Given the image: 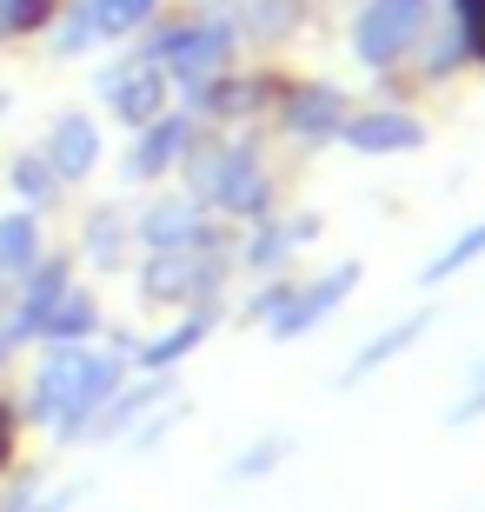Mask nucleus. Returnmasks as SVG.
Masks as SVG:
<instances>
[{
	"instance_id": "nucleus-1",
	"label": "nucleus",
	"mask_w": 485,
	"mask_h": 512,
	"mask_svg": "<svg viewBox=\"0 0 485 512\" xmlns=\"http://www.w3.org/2000/svg\"><path fill=\"white\" fill-rule=\"evenodd\" d=\"M426 27V0H366V14L353 27V54L366 67H392Z\"/></svg>"
},
{
	"instance_id": "nucleus-2",
	"label": "nucleus",
	"mask_w": 485,
	"mask_h": 512,
	"mask_svg": "<svg viewBox=\"0 0 485 512\" xmlns=\"http://www.w3.org/2000/svg\"><path fill=\"white\" fill-rule=\"evenodd\" d=\"M353 286H359V260H339L333 273H326V280H313L306 293L293 286V293H286V306L273 313V340L293 346L299 333H313L326 313H339V306H346V293H353Z\"/></svg>"
},
{
	"instance_id": "nucleus-3",
	"label": "nucleus",
	"mask_w": 485,
	"mask_h": 512,
	"mask_svg": "<svg viewBox=\"0 0 485 512\" xmlns=\"http://www.w3.org/2000/svg\"><path fill=\"white\" fill-rule=\"evenodd\" d=\"M226 54H233V34H226V27H173V34H160V47H153V60H160L173 80H187V87H206V80L226 67Z\"/></svg>"
},
{
	"instance_id": "nucleus-4",
	"label": "nucleus",
	"mask_w": 485,
	"mask_h": 512,
	"mask_svg": "<svg viewBox=\"0 0 485 512\" xmlns=\"http://www.w3.org/2000/svg\"><path fill=\"white\" fill-rule=\"evenodd\" d=\"M100 94L113 100V114L127 120V127H153V120L167 114V74L160 67H127V74H107Z\"/></svg>"
},
{
	"instance_id": "nucleus-5",
	"label": "nucleus",
	"mask_w": 485,
	"mask_h": 512,
	"mask_svg": "<svg viewBox=\"0 0 485 512\" xmlns=\"http://www.w3.org/2000/svg\"><path fill=\"white\" fill-rule=\"evenodd\" d=\"M339 140L353 153H412V147H426V127L412 114H359L339 127Z\"/></svg>"
},
{
	"instance_id": "nucleus-6",
	"label": "nucleus",
	"mask_w": 485,
	"mask_h": 512,
	"mask_svg": "<svg viewBox=\"0 0 485 512\" xmlns=\"http://www.w3.org/2000/svg\"><path fill=\"white\" fill-rule=\"evenodd\" d=\"M286 127L299 133V140H333L339 127H346V100H339V87H293L286 94Z\"/></svg>"
},
{
	"instance_id": "nucleus-7",
	"label": "nucleus",
	"mask_w": 485,
	"mask_h": 512,
	"mask_svg": "<svg viewBox=\"0 0 485 512\" xmlns=\"http://www.w3.org/2000/svg\"><path fill=\"white\" fill-rule=\"evenodd\" d=\"M100 160V133L87 114H67L54 127V140H47V167H54V180H87Z\"/></svg>"
},
{
	"instance_id": "nucleus-8",
	"label": "nucleus",
	"mask_w": 485,
	"mask_h": 512,
	"mask_svg": "<svg viewBox=\"0 0 485 512\" xmlns=\"http://www.w3.org/2000/svg\"><path fill=\"white\" fill-rule=\"evenodd\" d=\"M187 140H193V127L180 114H160L153 127H140V147H133V160H127V173L133 180H153V173H167L180 153H187Z\"/></svg>"
},
{
	"instance_id": "nucleus-9",
	"label": "nucleus",
	"mask_w": 485,
	"mask_h": 512,
	"mask_svg": "<svg viewBox=\"0 0 485 512\" xmlns=\"http://www.w3.org/2000/svg\"><path fill=\"white\" fill-rule=\"evenodd\" d=\"M140 240H147L153 253L200 247V213H193V200H153L147 220H140Z\"/></svg>"
},
{
	"instance_id": "nucleus-10",
	"label": "nucleus",
	"mask_w": 485,
	"mask_h": 512,
	"mask_svg": "<svg viewBox=\"0 0 485 512\" xmlns=\"http://www.w3.org/2000/svg\"><path fill=\"white\" fill-rule=\"evenodd\" d=\"M100 326V306H94V293L87 286H67L60 293V306L47 313V326H40V340H54V346H80L87 333Z\"/></svg>"
},
{
	"instance_id": "nucleus-11",
	"label": "nucleus",
	"mask_w": 485,
	"mask_h": 512,
	"mask_svg": "<svg viewBox=\"0 0 485 512\" xmlns=\"http://www.w3.org/2000/svg\"><path fill=\"white\" fill-rule=\"evenodd\" d=\"M426 326H432V313H406V320H399V326H386V333H379L373 346H359V353H353V366H346V386H353V380H366V373H379L386 360H399V353H406V346L419 340Z\"/></svg>"
},
{
	"instance_id": "nucleus-12",
	"label": "nucleus",
	"mask_w": 485,
	"mask_h": 512,
	"mask_svg": "<svg viewBox=\"0 0 485 512\" xmlns=\"http://www.w3.org/2000/svg\"><path fill=\"white\" fill-rule=\"evenodd\" d=\"M34 260H40V227L27 213H0V273L14 280V273H27Z\"/></svg>"
},
{
	"instance_id": "nucleus-13",
	"label": "nucleus",
	"mask_w": 485,
	"mask_h": 512,
	"mask_svg": "<svg viewBox=\"0 0 485 512\" xmlns=\"http://www.w3.org/2000/svg\"><path fill=\"white\" fill-rule=\"evenodd\" d=\"M206 333H213V313H193V320H180L173 333H160L153 346H140V360H147V366H173V360H187Z\"/></svg>"
},
{
	"instance_id": "nucleus-14",
	"label": "nucleus",
	"mask_w": 485,
	"mask_h": 512,
	"mask_svg": "<svg viewBox=\"0 0 485 512\" xmlns=\"http://www.w3.org/2000/svg\"><path fill=\"white\" fill-rule=\"evenodd\" d=\"M167 393H173V380H147V386H133V393L120 399V406H113V399H107V406H100V426H94V433H100V439H113V433H127L133 419L147 413L153 399H167Z\"/></svg>"
},
{
	"instance_id": "nucleus-15",
	"label": "nucleus",
	"mask_w": 485,
	"mask_h": 512,
	"mask_svg": "<svg viewBox=\"0 0 485 512\" xmlns=\"http://www.w3.org/2000/svg\"><path fill=\"white\" fill-rule=\"evenodd\" d=\"M479 253H485V220H479V227H466V233H459V240H452V247L439 253V260H426V273H419V280H426V286H446L452 273H466V266L479 260Z\"/></svg>"
},
{
	"instance_id": "nucleus-16",
	"label": "nucleus",
	"mask_w": 485,
	"mask_h": 512,
	"mask_svg": "<svg viewBox=\"0 0 485 512\" xmlns=\"http://www.w3.org/2000/svg\"><path fill=\"white\" fill-rule=\"evenodd\" d=\"M153 7H160V0H87V14H94L100 34H127V27H140Z\"/></svg>"
},
{
	"instance_id": "nucleus-17",
	"label": "nucleus",
	"mask_w": 485,
	"mask_h": 512,
	"mask_svg": "<svg viewBox=\"0 0 485 512\" xmlns=\"http://www.w3.org/2000/svg\"><path fill=\"white\" fill-rule=\"evenodd\" d=\"M14 193H27V200H47V193H54V167H47L40 153H20V160H14Z\"/></svg>"
},
{
	"instance_id": "nucleus-18",
	"label": "nucleus",
	"mask_w": 485,
	"mask_h": 512,
	"mask_svg": "<svg viewBox=\"0 0 485 512\" xmlns=\"http://www.w3.org/2000/svg\"><path fill=\"white\" fill-rule=\"evenodd\" d=\"M452 7H459V47L485 60V0H452Z\"/></svg>"
},
{
	"instance_id": "nucleus-19",
	"label": "nucleus",
	"mask_w": 485,
	"mask_h": 512,
	"mask_svg": "<svg viewBox=\"0 0 485 512\" xmlns=\"http://www.w3.org/2000/svg\"><path fill=\"white\" fill-rule=\"evenodd\" d=\"M47 14H54V0H0V27H14V34L40 27Z\"/></svg>"
},
{
	"instance_id": "nucleus-20",
	"label": "nucleus",
	"mask_w": 485,
	"mask_h": 512,
	"mask_svg": "<svg viewBox=\"0 0 485 512\" xmlns=\"http://www.w3.org/2000/svg\"><path fill=\"white\" fill-rule=\"evenodd\" d=\"M120 213H94V240H87V247H94V260L107 266V260H120Z\"/></svg>"
},
{
	"instance_id": "nucleus-21",
	"label": "nucleus",
	"mask_w": 485,
	"mask_h": 512,
	"mask_svg": "<svg viewBox=\"0 0 485 512\" xmlns=\"http://www.w3.org/2000/svg\"><path fill=\"white\" fill-rule=\"evenodd\" d=\"M286 446H293V439H260V453L233 459V473H240V479H253V473H266V466H280V459H286Z\"/></svg>"
},
{
	"instance_id": "nucleus-22",
	"label": "nucleus",
	"mask_w": 485,
	"mask_h": 512,
	"mask_svg": "<svg viewBox=\"0 0 485 512\" xmlns=\"http://www.w3.org/2000/svg\"><path fill=\"white\" fill-rule=\"evenodd\" d=\"M94 34H100V27H94V14L80 7V14L67 20V27H60V40H54V47H60V54H80V47H87V40H94Z\"/></svg>"
},
{
	"instance_id": "nucleus-23",
	"label": "nucleus",
	"mask_w": 485,
	"mask_h": 512,
	"mask_svg": "<svg viewBox=\"0 0 485 512\" xmlns=\"http://www.w3.org/2000/svg\"><path fill=\"white\" fill-rule=\"evenodd\" d=\"M479 413H485V373L472 380V393L459 399V406H452V426H466V419H479Z\"/></svg>"
},
{
	"instance_id": "nucleus-24",
	"label": "nucleus",
	"mask_w": 485,
	"mask_h": 512,
	"mask_svg": "<svg viewBox=\"0 0 485 512\" xmlns=\"http://www.w3.org/2000/svg\"><path fill=\"white\" fill-rule=\"evenodd\" d=\"M253 14H260V27H273V34H280V27H293V0H260Z\"/></svg>"
},
{
	"instance_id": "nucleus-25",
	"label": "nucleus",
	"mask_w": 485,
	"mask_h": 512,
	"mask_svg": "<svg viewBox=\"0 0 485 512\" xmlns=\"http://www.w3.org/2000/svg\"><path fill=\"white\" fill-rule=\"evenodd\" d=\"M14 459V413H7V399H0V466Z\"/></svg>"
},
{
	"instance_id": "nucleus-26",
	"label": "nucleus",
	"mask_w": 485,
	"mask_h": 512,
	"mask_svg": "<svg viewBox=\"0 0 485 512\" xmlns=\"http://www.w3.org/2000/svg\"><path fill=\"white\" fill-rule=\"evenodd\" d=\"M0 300H7V273H0Z\"/></svg>"
},
{
	"instance_id": "nucleus-27",
	"label": "nucleus",
	"mask_w": 485,
	"mask_h": 512,
	"mask_svg": "<svg viewBox=\"0 0 485 512\" xmlns=\"http://www.w3.org/2000/svg\"><path fill=\"white\" fill-rule=\"evenodd\" d=\"M0 114H7V94H0Z\"/></svg>"
}]
</instances>
